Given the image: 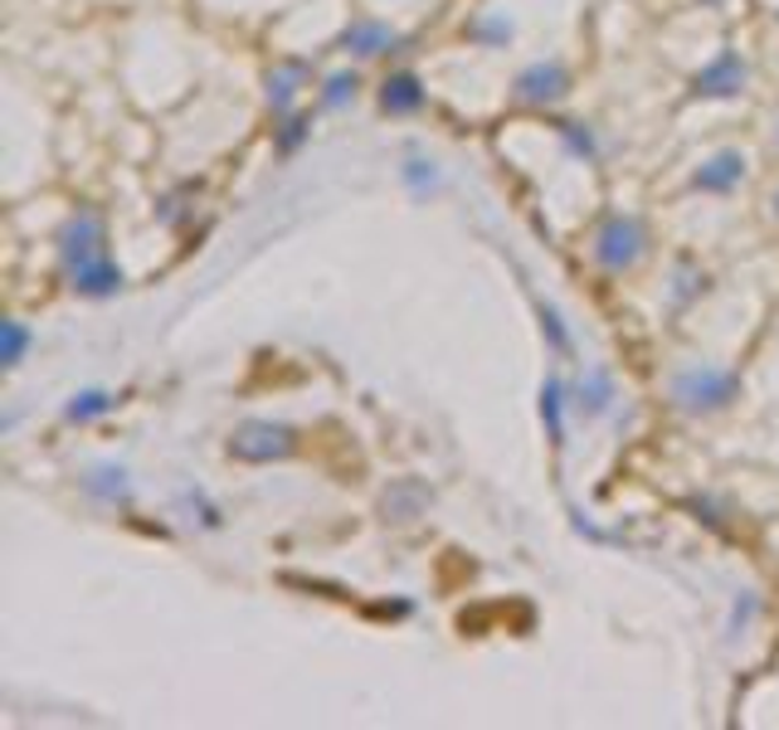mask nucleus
Listing matches in <instances>:
<instances>
[{
	"mask_svg": "<svg viewBox=\"0 0 779 730\" xmlns=\"http://www.w3.org/2000/svg\"><path fill=\"white\" fill-rule=\"evenodd\" d=\"M356 88H361V78L351 74V68L346 74H332L327 78V93H322V108H341L346 98H356Z\"/></svg>",
	"mask_w": 779,
	"mask_h": 730,
	"instance_id": "a211bd4d",
	"label": "nucleus"
},
{
	"mask_svg": "<svg viewBox=\"0 0 779 730\" xmlns=\"http://www.w3.org/2000/svg\"><path fill=\"white\" fill-rule=\"evenodd\" d=\"M556 132H561V141H565V147H570L580 161H595V151H599V147H595V132H589V127H580V122H561Z\"/></svg>",
	"mask_w": 779,
	"mask_h": 730,
	"instance_id": "f3484780",
	"label": "nucleus"
},
{
	"mask_svg": "<svg viewBox=\"0 0 779 730\" xmlns=\"http://www.w3.org/2000/svg\"><path fill=\"white\" fill-rule=\"evenodd\" d=\"M381 108L390 117H405V112H419L424 108V84L415 74H390L381 84Z\"/></svg>",
	"mask_w": 779,
	"mask_h": 730,
	"instance_id": "9d476101",
	"label": "nucleus"
},
{
	"mask_svg": "<svg viewBox=\"0 0 779 730\" xmlns=\"http://www.w3.org/2000/svg\"><path fill=\"white\" fill-rule=\"evenodd\" d=\"M755 614H760V599H755V594H740L736 609H730V633H746L750 623H755Z\"/></svg>",
	"mask_w": 779,
	"mask_h": 730,
	"instance_id": "aec40b11",
	"label": "nucleus"
},
{
	"mask_svg": "<svg viewBox=\"0 0 779 730\" xmlns=\"http://www.w3.org/2000/svg\"><path fill=\"white\" fill-rule=\"evenodd\" d=\"M541 419H546V433L551 443H565V385L561 380H546L541 385Z\"/></svg>",
	"mask_w": 779,
	"mask_h": 730,
	"instance_id": "ddd939ff",
	"label": "nucleus"
},
{
	"mask_svg": "<svg viewBox=\"0 0 779 730\" xmlns=\"http://www.w3.org/2000/svg\"><path fill=\"white\" fill-rule=\"evenodd\" d=\"M541 326H546L551 346H556V351H570V332L561 326V312H556V308H546V302H541Z\"/></svg>",
	"mask_w": 779,
	"mask_h": 730,
	"instance_id": "412c9836",
	"label": "nucleus"
},
{
	"mask_svg": "<svg viewBox=\"0 0 779 730\" xmlns=\"http://www.w3.org/2000/svg\"><path fill=\"white\" fill-rule=\"evenodd\" d=\"M775 141H779V132H775Z\"/></svg>",
	"mask_w": 779,
	"mask_h": 730,
	"instance_id": "393cba45",
	"label": "nucleus"
},
{
	"mask_svg": "<svg viewBox=\"0 0 779 730\" xmlns=\"http://www.w3.org/2000/svg\"><path fill=\"white\" fill-rule=\"evenodd\" d=\"M512 93L526 108H551V103H561L565 93H570V74H565V64H556V58H551V64H531L516 74Z\"/></svg>",
	"mask_w": 779,
	"mask_h": 730,
	"instance_id": "39448f33",
	"label": "nucleus"
},
{
	"mask_svg": "<svg viewBox=\"0 0 779 730\" xmlns=\"http://www.w3.org/2000/svg\"><path fill=\"white\" fill-rule=\"evenodd\" d=\"M84 492H88L93 502H108V506H117V502H127V497H132V482H127V468L103 463V468H93V473L84 477Z\"/></svg>",
	"mask_w": 779,
	"mask_h": 730,
	"instance_id": "f8f14e48",
	"label": "nucleus"
},
{
	"mask_svg": "<svg viewBox=\"0 0 779 730\" xmlns=\"http://www.w3.org/2000/svg\"><path fill=\"white\" fill-rule=\"evenodd\" d=\"M775 215H779V191H775Z\"/></svg>",
	"mask_w": 779,
	"mask_h": 730,
	"instance_id": "b1692460",
	"label": "nucleus"
},
{
	"mask_svg": "<svg viewBox=\"0 0 779 730\" xmlns=\"http://www.w3.org/2000/svg\"><path fill=\"white\" fill-rule=\"evenodd\" d=\"M399 44V34L381 25V20H351L346 34H341V50L356 54V58H375V54H390Z\"/></svg>",
	"mask_w": 779,
	"mask_h": 730,
	"instance_id": "0eeeda50",
	"label": "nucleus"
},
{
	"mask_svg": "<svg viewBox=\"0 0 779 730\" xmlns=\"http://www.w3.org/2000/svg\"><path fill=\"white\" fill-rule=\"evenodd\" d=\"M0 336H6L0 361H6V371H15V365L25 361V351H30V326L25 322H6V326H0Z\"/></svg>",
	"mask_w": 779,
	"mask_h": 730,
	"instance_id": "2eb2a0df",
	"label": "nucleus"
},
{
	"mask_svg": "<svg viewBox=\"0 0 779 730\" xmlns=\"http://www.w3.org/2000/svg\"><path fill=\"white\" fill-rule=\"evenodd\" d=\"M702 6H722V0H702Z\"/></svg>",
	"mask_w": 779,
	"mask_h": 730,
	"instance_id": "5701e85b",
	"label": "nucleus"
},
{
	"mask_svg": "<svg viewBox=\"0 0 779 730\" xmlns=\"http://www.w3.org/2000/svg\"><path fill=\"white\" fill-rule=\"evenodd\" d=\"M740 395V375L722 371V365H687V371L672 375V399H677L687 415H716L730 399Z\"/></svg>",
	"mask_w": 779,
	"mask_h": 730,
	"instance_id": "f03ea898",
	"label": "nucleus"
},
{
	"mask_svg": "<svg viewBox=\"0 0 779 730\" xmlns=\"http://www.w3.org/2000/svg\"><path fill=\"white\" fill-rule=\"evenodd\" d=\"M113 405H117V395H108V390H84V395H74V399L64 405V419H68V423H88V419H103Z\"/></svg>",
	"mask_w": 779,
	"mask_h": 730,
	"instance_id": "4468645a",
	"label": "nucleus"
},
{
	"mask_svg": "<svg viewBox=\"0 0 779 730\" xmlns=\"http://www.w3.org/2000/svg\"><path fill=\"white\" fill-rule=\"evenodd\" d=\"M58 264H64L78 298H113L122 288V268L108 258V229H103V215H93V210H78L58 229Z\"/></svg>",
	"mask_w": 779,
	"mask_h": 730,
	"instance_id": "f257e3e1",
	"label": "nucleus"
},
{
	"mask_svg": "<svg viewBox=\"0 0 779 730\" xmlns=\"http://www.w3.org/2000/svg\"><path fill=\"white\" fill-rule=\"evenodd\" d=\"M575 409H580V415H589V419L609 415V409H613V375L599 371V365H589L585 380L575 385Z\"/></svg>",
	"mask_w": 779,
	"mask_h": 730,
	"instance_id": "1a4fd4ad",
	"label": "nucleus"
},
{
	"mask_svg": "<svg viewBox=\"0 0 779 730\" xmlns=\"http://www.w3.org/2000/svg\"><path fill=\"white\" fill-rule=\"evenodd\" d=\"M399 175H405V185L415 195H424V191H434V185H439V167H434V161H424V157H409Z\"/></svg>",
	"mask_w": 779,
	"mask_h": 730,
	"instance_id": "dca6fc26",
	"label": "nucleus"
},
{
	"mask_svg": "<svg viewBox=\"0 0 779 730\" xmlns=\"http://www.w3.org/2000/svg\"><path fill=\"white\" fill-rule=\"evenodd\" d=\"M302 84H307V64H302V58H288V64H278L274 74H268V103H274L278 117L292 112V98H298Z\"/></svg>",
	"mask_w": 779,
	"mask_h": 730,
	"instance_id": "9b49d317",
	"label": "nucleus"
},
{
	"mask_svg": "<svg viewBox=\"0 0 779 730\" xmlns=\"http://www.w3.org/2000/svg\"><path fill=\"white\" fill-rule=\"evenodd\" d=\"M643 249H648V234L633 215H609L605 225L595 229V244H589V254H595V264L605 268V273H629L643 258Z\"/></svg>",
	"mask_w": 779,
	"mask_h": 730,
	"instance_id": "7ed1b4c3",
	"label": "nucleus"
},
{
	"mask_svg": "<svg viewBox=\"0 0 779 730\" xmlns=\"http://www.w3.org/2000/svg\"><path fill=\"white\" fill-rule=\"evenodd\" d=\"M307 132H312V127H307L302 117H288V122H282V132H278V151H282V157H292V151L307 141Z\"/></svg>",
	"mask_w": 779,
	"mask_h": 730,
	"instance_id": "6ab92c4d",
	"label": "nucleus"
},
{
	"mask_svg": "<svg viewBox=\"0 0 779 730\" xmlns=\"http://www.w3.org/2000/svg\"><path fill=\"white\" fill-rule=\"evenodd\" d=\"M746 88V64H740L736 50H722L712 58V64L702 68V74L692 78V93L696 98H736V93Z\"/></svg>",
	"mask_w": 779,
	"mask_h": 730,
	"instance_id": "423d86ee",
	"label": "nucleus"
},
{
	"mask_svg": "<svg viewBox=\"0 0 779 730\" xmlns=\"http://www.w3.org/2000/svg\"><path fill=\"white\" fill-rule=\"evenodd\" d=\"M292 449H298V433L274 419L239 423L230 439V458H239V463H282V458H292Z\"/></svg>",
	"mask_w": 779,
	"mask_h": 730,
	"instance_id": "20e7f679",
	"label": "nucleus"
},
{
	"mask_svg": "<svg viewBox=\"0 0 779 730\" xmlns=\"http://www.w3.org/2000/svg\"><path fill=\"white\" fill-rule=\"evenodd\" d=\"M473 40H482V44H506V40H512V25H506V20H478V25H473Z\"/></svg>",
	"mask_w": 779,
	"mask_h": 730,
	"instance_id": "4be33fe9",
	"label": "nucleus"
},
{
	"mask_svg": "<svg viewBox=\"0 0 779 730\" xmlns=\"http://www.w3.org/2000/svg\"><path fill=\"white\" fill-rule=\"evenodd\" d=\"M740 175H746V157H740V151H722V157H712L702 171L692 175V185H696V191H706V195H726V191H736V185H740Z\"/></svg>",
	"mask_w": 779,
	"mask_h": 730,
	"instance_id": "6e6552de",
	"label": "nucleus"
}]
</instances>
